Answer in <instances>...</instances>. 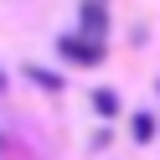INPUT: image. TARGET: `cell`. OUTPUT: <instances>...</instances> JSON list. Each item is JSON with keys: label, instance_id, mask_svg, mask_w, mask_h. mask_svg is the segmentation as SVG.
<instances>
[{"label": "cell", "instance_id": "6da1fadb", "mask_svg": "<svg viewBox=\"0 0 160 160\" xmlns=\"http://www.w3.org/2000/svg\"><path fill=\"white\" fill-rule=\"evenodd\" d=\"M57 52H62L67 62H78V67L103 62V42H88V36H62V42H57Z\"/></svg>", "mask_w": 160, "mask_h": 160}, {"label": "cell", "instance_id": "7a4b0ae2", "mask_svg": "<svg viewBox=\"0 0 160 160\" xmlns=\"http://www.w3.org/2000/svg\"><path fill=\"white\" fill-rule=\"evenodd\" d=\"M78 11H83V36H88V42H103V31H108V5H103V0H83Z\"/></svg>", "mask_w": 160, "mask_h": 160}, {"label": "cell", "instance_id": "3957f363", "mask_svg": "<svg viewBox=\"0 0 160 160\" xmlns=\"http://www.w3.org/2000/svg\"><path fill=\"white\" fill-rule=\"evenodd\" d=\"M129 129H134L139 145H145V139H155V119H150V114H134V124H129Z\"/></svg>", "mask_w": 160, "mask_h": 160}, {"label": "cell", "instance_id": "277c9868", "mask_svg": "<svg viewBox=\"0 0 160 160\" xmlns=\"http://www.w3.org/2000/svg\"><path fill=\"white\" fill-rule=\"evenodd\" d=\"M93 108H98V114H119V98L108 93V88H98V93H93Z\"/></svg>", "mask_w": 160, "mask_h": 160}, {"label": "cell", "instance_id": "5b68a950", "mask_svg": "<svg viewBox=\"0 0 160 160\" xmlns=\"http://www.w3.org/2000/svg\"><path fill=\"white\" fill-rule=\"evenodd\" d=\"M31 83H42V88H62V78H52V72H42V67H31Z\"/></svg>", "mask_w": 160, "mask_h": 160}]
</instances>
